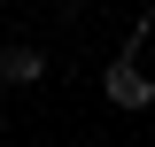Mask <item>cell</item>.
<instances>
[{"mask_svg":"<svg viewBox=\"0 0 155 147\" xmlns=\"http://www.w3.org/2000/svg\"><path fill=\"white\" fill-rule=\"evenodd\" d=\"M0 132H8V109H0Z\"/></svg>","mask_w":155,"mask_h":147,"instance_id":"cell-3","label":"cell"},{"mask_svg":"<svg viewBox=\"0 0 155 147\" xmlns=\"http://www.w3.org/2000/svg\"><path fill=\"white\" fill-rule=\"evenodd\" d=\"M39 77H47V54L23 47V39H8L0 47V85H39Z\"/></svg>","mask_w":155,"mask_h":147,"instance_id":"cell-2","label":"cell"},{"mask_svg":"<svg viewBox=\"0 0 155 147\" xmlns=\"http://www.w3.org/2000/svg\"><path fill=\"white\" fill-rule=\"evenodd\" d=\"M101 93H109V109H155V70L147 62H132V54H116L109 70H101Z\"/></svg>","mask_w":155,"mask_h":147,"instance_id":"cell-1","label":"cell"}]
</instances>
